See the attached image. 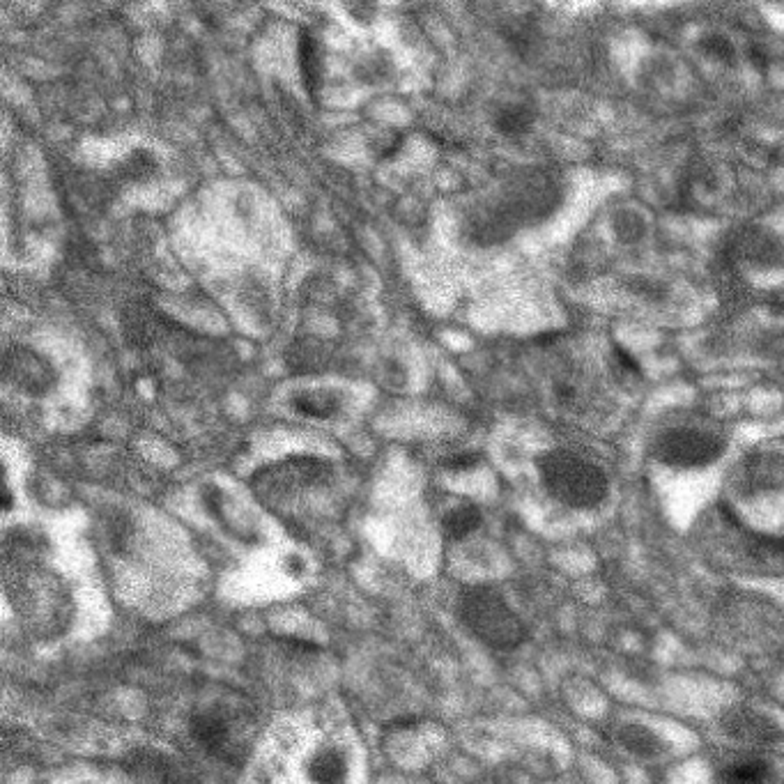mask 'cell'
I'll return each mask as SVG.
<instances>
[{
  "label": "cell",
  "mask_w": 784,
  "mask_h": 784,
  "mask_svg": "<svg viewBox=\"0 0 784 784\" xmlns=\"http://www.w3.org/2000/svg\"><path fill=\"white\" fill-rule=\"evenodd\" d=\"M189 732L207 755L224 764H240L251 748L256 718L240 695L224 693L205 699L191 713Z\"/></svg>",
  "instance_id": "6da1fadb"
},
{
  "label": "cell",
  "mask_w": 784,
  "mask_h": 784,
  "mask_svg": "<svg viewBox=\"0 0 784 784\" xmlns=\"http://www.w3.org/2000/svg\"><path fill=\"white\" fill-rule=\"evenodd\" d=\"M545 479L550 488L564 499L584 504L594 502L603 490V476L594 465L582 463L580 458L568 456V453H555L545 460L543 465Z\"/></svg>",
  "instance_id": "7a4b0ae2"
},
{
  "label": "cell",
  "mask_w": 784,
  "mask_h": 784,
  "mask_svg": "<svg viewBox=\"0 0 784 784\" xmlns=\"http://www.w3.org/2000/svg\"><path fill=\"white\" fill-rule=\"evenodd\" d=\"M658 453L667 463H711L720 453V442L713 440L711 435L699 433V430H672L670 435L660 440Z\"/></svg>",
  "instance_id": "3957f363"
},
{
  "label": "cell",
  "mask_w": 784,
  "mask_h": 784,
  "mask_svg": "<svg viewBox=\"0 0 784 784\" xmlns=\"http://www.w3.org/2000/svg\"><path fill=\"white\" fill-rule=\"evenodd\" d=\"M7 375L19 384V389L33 396H42L53 384L51 366L40 355L28 350L14 352V357L7 359Z\"/></svg>",
  "instance_id": "277c9868"
},
{
  "label": "cell",
  "mask_w": 784,
  "mask_h": 784,
  "mask_svg": "<svg viewBox=\"0 0 784 784\" xmlns=\"http://www.w3.org/2000/svg\"><path fill=\"white\" fill-rule=\"evenodd\" d=\"M290 407L302 417L329 421L336 419L345 407V396L336 389H313V391H297L290 396Z\"/></svg>",
  "instance_id": "5b68a950"
},
{
  "label": "cell",
  "mask_w": 784,
  "mask_h": 784,
  "mask_svg": "<svg viewBox=\"0 0 784 784\" xmlns=\"http://www.w3.org/2000/svg\"><path fill=\"white\" fill-rule=\"evenodd\" d=\"M299 67H302L306 90H309L311 95L318 92L322 81V56L318 40H315L311 30H302V37H299Z\"/></svg>",
  "instance_id": "8992f818"
},
{
  "label": "cell",
  "mask_w": 784,
  "mask_h": 784,
  "mask_svg": "<svg viewBox=\"0 0 784 784\" xmlns=\"http://www.w3.org/2000/svg\"><path fill=\"white\" fill-rule=\"evenodd\" d=\"M311 778L315 784H341L348 775L345 757L334 748L320 750L311 762Z\"/></svg>",
  "instance_id": "52a82bcc"
},
{
  "label": "cell",
  "mask_w": 784,
  "mask_h": 784,
  "mask_svg": "<svg viewBox=\"0 0 784 784\" xmlns=\"http://www.w3.org/2000/svg\"><path fill=\"white\" fill-rule=\"evenodd\" d=\"M479 522H481L479 509H474L472 504H463V506H456V509L444 516L442 527H444V534L449 538H465L479 527Z\"/></svg>",
  "instance_id": "ba28073f"
},
{
  "label": "cell",
  "mask_w": 784,
  "mask_h": 784,
  "mask_svg": "<svg viewBox=\"0 0 784 784\" xmlns=\"http://www.w3.org/2000/svg\"><path fill=\"white\" fill-rule=\"evenodd\" d=\"M768 775L771 771L764 762H743L729 768L727 784H766Z\"/></svg>",
  "instance_id": "9c48e42d"
},
{
  "label": "cell",
  "mask_w": 784,
  "mask_h": 784,
  "mask_svg": "<svg viewBox=\"0 0 784 784\" xmlns=\"http://www.w3.org/2000/svg\"><path fill=\"white\" fill-rule=\"evenodd\" d=\"M155 168H157L155 159H152L150 152H145V150L132 152V155H129L125 161V173H127V178H132V180L150 178V175L155 173Z\"/></svg>",
  "instance_id": "30bf717a"
},
{
  "label": "cell",
  "mask_w": 784,
  "mask_h": 784,
  "mask_svg": "<svg viewBox=\"0 0 784 784\" xmlns=\"http://www.w3.org/2000/svg\"><path fill=\"white\" fill-rule=\"evenodd\" d=\"M529 125V115L522 106H511V109L502 111V115L497 118V127L506 134H518Z\"/></svg>",
  "instance_id": "8fae6325"
},
{
  "label": "cell",
  "mask_w": 784,
  "mask_h": 784,
  "mask_svg": "<svg viewBox=\"0 0 784 784\" xmlns=\"http://www.w3.org/2000/svg\"><path fill=\"white\" fill-rule=\"evenodd\" d=\"M704 49L711 53V56H718V58H725V56H732V44L727 40H720V37H713V40L704 42Z\"/></svg>",
  "instance_id": "7c38bea8"
},
{
  "label": "cell",
  "mask_w": 784,
  "mask_h": 784,
  "mask_svg": "<svg viewBox=\"0 0 784 784\" xmlns=\"http://www.w3.org/2000/svg\"><path fill=\"white\" fill-rule=\"evenodd\" d=\"M474 465H476V456H456L453 460H449V467L453 472H465Z\"/></svg>",
  "instance_id": "4fadbf2b"
}]
</instances>
